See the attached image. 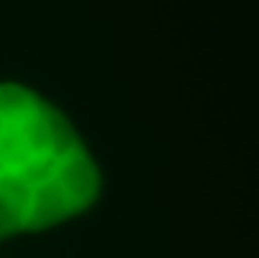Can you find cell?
<instances>
[{"label":"cell","mask_w":259,"mask_h":258,"mask_svg":"<svg viewBox=\"0 0 259 258\" xmlns=\"http://www.w3.org/2000/svg\"><path fill=\"white\" fill-rule=\"evenodd\" d=\"M94 168L65 120L20 89L0 91V222H57L93 200Z\"/></svg>","instance_id":"obj_1"}]
</instances>
